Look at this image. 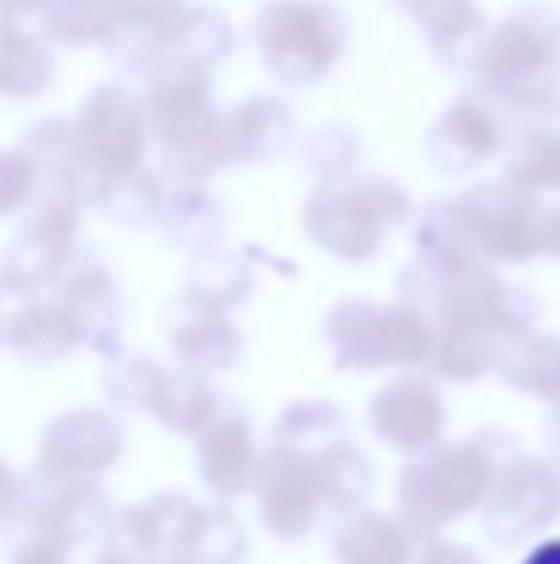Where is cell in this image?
I'll return each instance as SVG.
<instances>
[{
    "label": "cell",
    "instance_id": "cell-21",
    "mask_svg": "<svg viewBox=\"0 0 560 564\" xmlns=\"http://www.w3.org/2000/svg\"><path fill=\"white\" fill-rule=\"evenodd\" d=\"M361 162V134L345 123H322L299 139V165L319 181H338Z\"/></svg>",
    "mask_w": 560,
    "mask_h": 564
},
{
    "label": "cell",
    "instance_id": "cell-19",
    "mask_svg": "<svg viewBox=\"0 0 560 564\" xmlns=\"http://www.w3.org/2000/svg\"><path fill=\"white\" fill-rule=\"evenodd\" d=\"M234 51H239V31H234V23L227 20L219 8H208V4L185 8V15H180V23H177V35H173L169 58L216 69L219 62H227Z\"/></svg>",
    "mask_w": 560,
    "mask_h": 564
},
{
    "label": "cell",
    "instance_id": "cell-12",
    "mask_svg": "<svg viewBox=\"0 0 560 564\" xmlns=\"http://www.w3.org/2000/svg\"><path fill=\"white\" fill-rule=\"evenodd\" d=\"M399 12L422 31L441 66L472 69L487 31L484 8L476 0H399Z\"/></svg>",
    "mask_w": 560,
    "mask_h": 564
},
{
    "label": "cell",
    "instance_id": "cell-11",
    "mask_svg": "<svg viewBox=\"0 0 560 564\" xmlns=\"http://www.w3.org/2000/svg\"><path fill=\"white\" fill-rule=\"evenodd\" d=\"M188 0H131L123 20L105 39V51L123 74L150 77L169 58L173 35L185 15Z\"/></svg>",
    "mask_w": 560,
    "mask_h": 564
},
{
    "label": "cell",
    "instance_id": "cell-15",
    "mask_svg": "<svg viewBox=\"0 0 560 564\" xmlns=\"http://www.w3.org/2000/svg\"><path fill=\"white\" fill-rule=\"evenodd\" d=\"M58 281V307L69 319V327L77 330V341L105 346L120 327V292H116L112 276L105 273V265L89 261V265H77L74 273H62Z\"/></svg>",
    "mask_w": 560,
    "mask_h": 564
},
{
    "label": "cell",
    "instance_id": "cell-9",
    "mask_svg": "<svg viewBox=\"0 0 560 564\" xmlns=\"http://www.w3.org/2000/svg\"><path fill=\"white\" fill-rule=\"evenodd\" d=\"M20 147L35 162L39 188H46V196H62V200L77 204V208L81 204H97L105 177L85 158L81 142L74 134V119H62V116L35 119Z\"/></svg>",
    "mask_w": 560,
    "mask_h": 564
},
{
    "label": "cell",
    "instance_id": "cell-22",
    "mask_svg": "<svg viewBox=\"0 0 560 564\" xmlns=\"http://www.w3.org/2000/svg\"><path fill=\"white\" fill-rule=\"evenodd\" d=\"M77 346V330L69 327V319L62 315L58 304H39L31 323L23 327L20 341L12 349H20L28 361H58L62 354Z\"/></svg>",
    "mask_w": 560,
    "mask_h": 564
},
{
    "label": "cell",
    "instance_id": "cell-7",
    "mask_svg": "<svg viewBox=\"0 0 560 564\" xmlns=\"http://www.w3.org/2000/svg\"><path fill=\"white\" fill-rule=\"evenodd\" d=\"M507 139L510 112L472 85L426 131V162L441 177H469L472 170H480L495 154H503Z\"/></svg>",
    "mask_w": 560,
    "mask_h": 564
},
{
    "label": "cell",
    "instance_id": "cell-26",
    "mask_svg": "<svg viewBox=\"0 0 560 564\" xmlns=\"http://www.w3.org/2000/svg\"><path fill=\"white\" fill-rule=\"evenodd\" d=\"M546 250H553L560 258V204L546 208Z\"/></svg>",
    "mask_w": 560,
    "mask_h": 564
},
{
    "label": "cell",
    "instance_id": "cell-13",
    "mask_svg": "<svg viewBox=\"0 0 560 564\" xmlns=\"http://www.w3.org/2000/svg\"><path fill=\"white\" fill-rule=\"evenodd\" d=\"M503 158V177L534 193H560V97L523 116Z\"/></svg>",
    "mask_w": 560,
    "mask_h": 564
},
{
    "label": "cell",
    "instance_id": "cell-8",
    "mask_svg": "<svg viewBox=\"0 0 560 564\" xmlns=\"http://www.w3.org/2000/svg\"><path fill=\"white\" fill-rule=\"evenodd\" d=\"M77 250V204L62 200V196H43L23 219L12 242L4 246V261L0 273L15 276V281L31 284H51L69 269Z\"/></svg>",
    "mask_w": 560,
    "mask_h": 564
},
{
    "label": "cell",
    "instance_id": "cell-1",
    "mask_svg": "<svg viewBox=\"0 0 560 564\" xmlns=\"http://www.w3.org/2000/svg\"><path fill=\"white\" fill-rule=\"evenodd\" d=\"M472 74H476V89L487 93L510 116H526L557 100L560 12L541 0L510 8L495 28L484 31Z\"/></svg>",
    "mask_w": 560,
    "mask_h": 564
},
{
    "label": "cell",
    "instance_id": "cell-18",
    "mask_svg": "<svg viewBox=\"0 0 560 564\" xmlns=\"http://www.w3.org/2000/svg\"><path fill=\"white\" fill-rule=\"evenodd\" d=\"M223 204L200 185V181H177L173 193H165L157 224L169 230V238L196 250H211L216 238L223 235Z\"/></svg>",
    "mask_w": 560,
    "mask_h": 564
},
{
    "label": "cell",
    "instance_id": "cell-6",
    "mask_svg": "<svg viewBox=\"0 0 560 564\" xmlns=\"http://www.w3.org/2000/svg\"><path fill=\"white\" fill-rule=\"evenodd\" d=\"M74 134L89 165L105 181L146 165V108H142V97H135L120 82H105L92 93H85V100L74 112Z\"/></svg>",
    "mask_w": 560,
    "mask_h": 564
},
{
    "label": "cell",
    "instance_id": "cell-5",
    "mask_svg": "<svg viewBox=\"0 0 560 564\" xmlns=\"http://www.w3.org/2000/svg\"><path fill=\"white\" fill-rule=\"evenodd\" d=\"M461 230L476 258L526 261L546 250V204L541 193L510 177L480 181L457 200Z\"/></svg>",
    "mask_w": 560,
    "mask_h": 564
},
{
    "label": "cell",
    "instance_id": "cell-10",
    "mask_svg": "<svg viewBox=\"0 0 560 564\" xmlns=\"http://www.w3.org/2000/svg\"><path fill=\"white\" fill-rule=\"evenodd\" d=\"M296 139V112L273 93L239 100L219 112V158L227 165H262L281 158Z\"/></svg>",
    "mask_w": 560,
    "mask_h": 564
},
{
    "label": "cell",
    "instance_id": "cell-17",
    "mask_svg": "<svg viewBox=\"0 0 560 564\" xmlns=\"http://www.w3.org/2000/svg\"><path fill=\"white\" fill-rule=\"evenodd\" d=\"M131 0H43L46 39L66 46H105Z\"/></svg>",
    "mask_w": 560,
    "mask_h": 564
},
{
    "label": "cell",
    "instance_id": "cell-25",
    "mask_svg": "<svg viewBox=\"0 0 560 564\" xmlns=\"http://www.w3.org/2000/svg\"><path fill=\"white\" fill-rule=\"evenodd\" d=\"M20 507V476L8 468V460L0 457V527H8Z\"/></svg>",
    "mask_w": 560,
    "mask_h": 564
},
{
    "label": "cell",
    "instance_id": "cell-27",
    "mask_svg": "<svg viewBox=\"0 0 560 564\" xmlns=\"http://www.w3.org/2000/svg\"><path fill=\"white\" fill-rule=\"evenodd\" d=\"M43 8V0H0V15H23Z\"/></svg>",
    "mask_w": 560,
    "mask_h": 564
},
{
    "label": "cell",
    "instance_id": "cell-14",
    "mask_svg": "<svg viewBox=\"0 0 560 564\" xmlns=\"http://www.w3.org/2000/svg\"><path fill=\"white\" fill-rule=\"evenodd\" d=\"M116 457V431L97 411H74L58 423L46 426L43 434V465L62 476L97 473Z\"/></svg>",
    "mask_w": 560,
    "mask_h": 564
},
{
    "label": "cell",
    "instance_id": "cell-16",
    "mask_svg": "<svg viewBox=\"0 0 560 564\" xmlns=\"http://www.w3.org/2000/svg\"><path fill=\"white\" fill-rule=\"evenodd\" d=\"M54 51L51 39L20 28L15 15H0V97L4 100H35L54 82Z\"/></svg>",
    "mask_w": 560,
    "mask_h": 564
},
{
    "label": "cell",
    "instance_id": "cell-4",
    "mask_svg": "<svg viewBox=\"0 0 560 564\" xmlns=\"http://www.w3.org/2000/svg\"><path fill=\"white\" fill-rule=\"evenodd\" d=\"M411 216V200L399 181L384 173H345L338 181H319L304 204V227L322 250L345 261H369L381 242Z\"/></svg>",
    "mask_w": 560,
    "mask_h": 564
},
{
    "label": "cell",
    "instance_id": "cell-2",
    "mask_svg": "<svg viewBox=\"0 0 560 564\" xmlns=\"http://www.w3.org/2000/svg\"><path fill=\"white\" fill-rule=\"evenodd\" d=\"M146 123L162 150V165L177 181H208L223 170L219 158V108L211 69L169 58L146 77Z\"/></svg>",
    "mask_w": 560,
    "mask_h": 564
},
{
    "label": "cell",
    "instance_id": "cell-20",
    "mask_svg": "<svg viewBox=\"0 0 560 564\" xmlns=\"http://www.w3.org/2000/svg\"><path fill=\"white\" fill-rule=\"evenodd\" d=\"M162 204H165L162 177H157L154 170H146V165H139V170H131V173H120V177H108L97 196V208L123 227L157 224Z\"/></svg>",
    "mask_w": 560,
    "mask_h": 564
},
{
    "label": "cell",
    "instance_id": "cell-24",
    "mask_svg": "<svg viewBox=\"0 0 560 564\" xmlns=\"http://www.w3.org/2000/svg\"><path fill=\"white\" fill-rule=\"evenodd\" d=\"M39 300H35V289L15 276L0 273V346H15L23 335V327L31 323L35 315Z\"/></svg>",
    "mask_w": 560,
    "mask_h": 564
},
{
    "label": "cell",
    "instance_id": "cell-3",
    "mask_svg": "<svg viewBox=\"0 0 560 564\" xmlns=\"http://www.w3.org/2000/svg\"><path fill=\"white\" fill-rule=\"evenodd\" d=\"M262 66L284 89H311L350 46V15L334 0H265L250 20Z\"/></svg>",
    "mask_w": 560,
    "mask_h": 564
},
{
    "label": "cell",
    "instance_id": "cell-23",
    "mask_svg": "<svg viewBox=\"0 0 560 564\" xmlns=\"http://www.w3.org/2000/svg\"><path fill=\"white\" fill-rule=\"evenodd\" d=\"M39 196V170L23 147L0 150V219L23 212Z\"/></svg>",
    "mask_w": 560,
    "mask_h": 564
}]
</instances>
